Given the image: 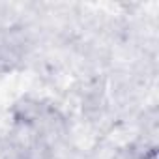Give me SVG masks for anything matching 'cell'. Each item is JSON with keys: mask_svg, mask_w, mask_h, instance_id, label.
I'll return each mask as SVG.
<instances>
[{"mask_svg": "<svg viewBox=\"0 0 159 159\" xmlns=\"http://www.w3.org/2000/svg\"><path fill=\"white\" fill-rule=\"evenodd\" d=\"M137 159H159V153H157V146H148V148H144Z\"/></svg>", "mask_w": 159, "mask_h": 159, "instance_id": "1", "label": "cell"}]
</instances>
